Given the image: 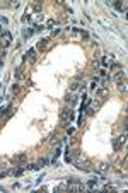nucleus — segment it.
I'll return each mask as SVG.
<instances>
[{
	"mask_svg": "<svg viewBox=\"0 0 128 193\" xmlns=\"http://www.w3.org/2000/svg\"><path fill=\"white\" fill-rule=\"evenodd\" d=\"M33 33H34V28H26L22 31V39H29L33 36Z\"/></svg>",
	"mask_w": 128,
	"mask_h": 193,
	"instance_id": "nucleus-1",
	"label": "nucleus"
},
{
	"mask_svg": "<svg viewBox=\"0 0 128 193\" xmlns=\"http://www.w3.org/2000/svg\"><path fill=\"white\" fill-rule=\"evenodd\" d=\"M125 138H126V135H123V137H118V138L114 140V149H120L121 145L125 143Z\"/></svg>",
	"mask_w": 128,
	"mask_h": 193,
	"instance_id": "nucleus-2",
	"label": "nucleus"
},
{
	"mask_svg": "<svg viewBox=\"0 0 128 193\" xmlns=\"http://www.w3.org/2000/svg\"><path fill=\"white\" fill-rule=\"evenodd\" d=\"M9 111H10V104H4V106L0 108V114H4V116H7Z\"/></svg>",
	"mask_w": 128,
	"mask_h": 193,
	"instance_id": "nucleus-3",
	"label": "nucleus"
},
{
	"mask_svg": "<svg viewBox=\"0 0 128 193\" xmlns=\"http://www.w3.org/2000/svg\"><path fill=\"white\" fill-rule=\"evenodd\" d=\"M67 185H82V181L77 178H68L67 179Z\"/></svg>",
	"mask_w": 128,
	"mask_h": 193,
	"instance_id": "nucleus-4",
	"label": "nucleus"
},
{
	"mask_svg": "<svg viewBox=\"0 0 128 193\" xmlns=\"http://www.w3.org/2000/svg\"><path fill=\"white\" fill-rule=\"evenodd\" d=\"M26 57H29V60H36V50H34V48H31V50L26 53Z\"/></svg>",
	"mask_w": 128,
	"mask_h": 193,
	"instance_id": "nucleus-5",
	"label": "nucleus"
},
{
	"mask_svg": "<svg viewBox=\"0 0 128 193\" xmlns=\"http://www.w3.org/2000/svg\"><path fill=\"white\" fill-rule=\"evenodd\" d=\"M113 7L116 9V10H120V12H126V9L123 7V5L120 4V2H114V4H113Z\"/></svg>",
	"mask_w": 128,
	"mask_h": 193,
	"instance_id": "nucleus-6",
	"label": "nucleus"
},
{
	"mask_svg": "<svg viewBox=\"0 0 128 193\" xmlns=\"http://www.w3.org/2000/svg\"><path fill=\"white\" fill-rule=\"evenodd\" d=\"M46 43H48V38H43V39H39V41H38V44H36V46H38V48H44V46H46Z\"/></svg>",
	"mask_w": 128,
	"mask_h": 193,
	"instance_id": "nucleus-7",
	"label": "nucleus"
},
{
	"mask_svg": "<svg viewBox=\"0 0 128 193\" xmlns=\"http://www.w3.org/2000/svg\"><path fill=\"white\" fill-rule=\"evenodd\" d=\"M84 120H85V114L84 113H80V114H79V125H82V123H84Z\"/></svg>",
	"mask_w": 128,
	"mask_h": 193,
	"instance_id": "nucleus-8",
	"label": "nucleus"
},
{
	"mask_svg": "<svg viewBox=\"0 0 128 193\" xmlns=\"http://www.w3.org/2000/svg\"><path fill=\"white\" fill-rule=\"evenodd\" d=\"M87 185L92 188V186H96V185H97V179H89V183H87Z\"/></svg>",
	"mask_w": 128,
	"mask_h": 193,
	"instance_id": "nucleus-9",
	"label": "nucleus"
},
{
	"mask_svg": "<svg viewBox=\"0 0 128 193\" xmlns=\"http://www.w3.org/2000/svg\"><path fill=\"white\" fill-rule=\"evenodd\" d=\"M48 162H50L48 159H41V161L38 162V166H46V164H48Z\"/></svg>",
	"mask_w": 128,
	"mask_h": 193,
	"instance_id": "nucleus-10",
	"label": "nucleus"
},
{
	"mask_svg": "<svg viewBox=\"0 0 128 193\" xmlns=\"http://www.w3.org/2000/svg\"><path fill=\"white\" fill-rule=\"evenodd\" d=\"M57 34H60V28H57V29H51V36H57Z\"/></svg>",
	"mask_w": 128,
	"mask_h": 193,
	"instance_id": "nucleus-11",
	"label": "nucleus"
},
{
	"mask_svg": "<svg viewBox=\"0 0 128 193\" xmlns=\"http://www.w3.org/2000/svg\"><path fill=\"white\" fill-rule=\"evenodd\" d=\"M0 191H5V188H4V186H0Z\"/></svg>",
	"mask_w": 128,
	"mask_h": 193,
	"instance_id": "nucleus-12",
	"label": "nucleus"
}]
</instances>
